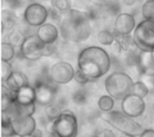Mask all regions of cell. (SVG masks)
Segmentation results:
<instances>
[{
	"label": "cell",
	"instance_id": "cell-26",
	"mask_svg": "<svg viewBox=\"0 0 154 137\" xmlns=\"http://www.w3.org/2000/svg\"><path fill=\"white\" fill-rule=\"evenodd\" d=\"M14 56V48L9 42H3L1 45V59L3 61H10Z\"/></svg>",
	"mask_w": 154,
	"mask_h": 137
},
{
	"label": "cell",
	"instance_id": "cell-32",
	"mask_svg": "<svg viewBox=\"0 0 154 137\" xmlns=\"http://www.w3.org/2000/svg\"><path fill=\"white\" fill-rule=\"evenodd\" d=\"M57 51V45L56 43H48L44 44L43 46V50H42V55L43 57H50L52 54H54Z\"/></svg>",
	"mask_w": 154,
	"mask_h": 137
},
{
	"label": "cell",
	"instance_id": "cell-13",
	"mask_svg": "<svg viewBox=\"0 0 154 137\" xmlns=\"http://www.w3.org/2000/svg\"><path fill=\"white\" fill-rule=\"evenodd\" d=\"M136 27V22L134 17L128 13H122L117 15L115 22V31L127 35L131 34Z\"/></svg>",
	"mask_w": 154,
	"mask_h": 137
},
{
	"label": "cell",
	"instance_id": "cell-19",
	"mask_svg": "<svg viewBox=\"0 0 154 137\" xmlns=\"http://www.w3.org/2000/svg\"><path fill=\"white\" fill-rule=\"evenodd\" d=\"M16 23V16L15 13L9 10L4 9L2 11V30H13Z\"/></svg>",
	"mask_w": 154,
	"mask_h": 137
},
{
	"label": "cell",
	"instance_id": "cell-14",
	"mask_svg": "<svg viewBox=\"0 0 154 137\" xmlns=\"http://www.w3.org/2000/svg\"><path fill=\"white\" fill-rule=\"evenodd\" d=\"M36 35L44 44H48L56 42L59 38L60 32L54 24L51 22H45L38 27Z\"/></svg>",
	"mask_w": 154,
	"mask_h": 137
},
{
	"label": "cell",
	"instance_id": "cell-8",
	"mask_svg": "<svg viewBox=\"0 0 154 137\" xmlns=\"http://www.w3.org/2000/svg\"><path fill=\"white\" fill-rule=\"evenodd\" d=\"M23 18L29 26L40 27L48 19V9L42 4L32 3L25 8Z\"/></svg>",
	"mask_w": 154,
	"mask_h": 137
},
{
	"label": "cell",
	"instance_id": "cell-3",
	"mask_svg": "<svg viewBox=\"0 0 154 137\" xmlns=\"http://www.w3.org/2000/svg\"><path fill=\"white\" fill-rule=\"evenodd\" d=\"M133 79L124 72H114L106 79L105 87L107 93L116 100H124L131 94Z\"/></svg>",
	"mask_w": 154,
	"mask_h": 137
},
{
	"label": "cell",
	"instance_id": "cell-28",
	"mask_svg": "<svg viewBox=\"0 0 154 137\" xmlns=\"http://www.w3.org/2000/svg\"><path fill=\"white\" fill-rule=\"evenodd\" d=\"M45 113L51 121H54L57 118L60 117V115L62 113V110L60 109V108L59 106L52 103V104L45 107Z\"/></svg>",
	"mask_w": 154,
	"mask_h": 137
},
{
	"label": "cell",
	"instance_id": "cell-9",
	"mask_svg": "<svg viewBox=\"0 0 154 137\" xmlns=\"http://www.w3.org/2000/svg\"><path fill=\"white\" fill-rule=\"evenodd\" d=\"M75 70L73 66L65 61L54 64L50 71V76L53 83L58 84H67L74 79Z\"/></svg>",
	"mask_w": 154,
	"mask_h": 137
},
{
	"label": "cell",
	"instance_id": "cell-33",
	"mask_svg": "<svg viewBox=\"0 0 154 137\" xmlns=\"http://www.w3.org/2000/svg\"><path fill=\"white\" fill-rule=\"evenodd\" d=\"M62 13L59 12L57 9L51 6V8L48 9V18H51L53 21H60V15Z\"/></svg>",
	"mask_w": 154,
	"mask_h": 137
},
{
	"label": "cell",
	"instance_id": "cell-2",
	"mask_svg": "<svg viewBox=\"0 0 154 137\" xmlns=\"http://www.w3.org/2000/svg\"><path fill=\"white\" fill-rule=\"evenodd\" d=\"M102 119L106 121L115 129L133 136H141L143 132V127L137 123L133 118L127 116L123 111H109L102 114Z\"/></svg>",
	"mask_w": 154,
	"mask_h": 137
},
{
	"label": "cell",
	"instance_id": "cell-35",
	"mask_svg": "<svg viewBox=\"0 0 154 137\" xmlns=\"http://www.w3.org/2000/svg\"><path fill=\"white\" fill-rule=\"evenodd\" d=\"M99 137H116V135L112 130L106 129L99 134Z\"/></svg>",
	"mask_w": 154,
	"mask_h": 137
},
{
	"label": "cell",
	"instance_id": "cell-17",
	"mask_svg": "<svg viewBox=\"0 0 154 137\" xmlns=\"http://www.w3.org/2000/svg\"><path fill=\"white\" fill-rule=\"evenodd\" d=\"M141 73L153 71L154 70V59L152 54L150 51H141L139 53L138 64H137Z\"/></svg>",
	"mask_w": 154,
	"mask_h": 137
},
{
	"label": "cell",
	"instance_id": "cell-24",
	"mask_svg": "<svg viewBox=\"0 0 154 137\" xmlns=\"http://www.w3.org/2000/svg\"><path fill=\"white\" fill-rule=\"evenodd\" d=\"M142 14L144 20L154 22V0H147L142 6Z\"/></svg>",
	"mask_w": 154,
	"mask_h": 137
},
{
	"label": "cell",
	"instance_id": "cell-20",
	"mask_svg": "<svg viewBox=\"0 0 154 137\" xmlns=\"http://www.w3.org/2000/svg\"><path fill=\"white\" fill-rule=\"evenodd\" d=\"M25 36L23 33L17 30H12V31L8 35V41L14 48H20L25 39Z\"/></svg>",
	"mask_w": 154,
	"mask_h": 137
},
{
	"label": "cell",
	"instance_id": "cell-18",
	"mask_svg": "<svg viewBox=\"0 0 154 137\" xmlns=\"http://www.w3.org/2000/svg\"><path fill=\"white\" fill-rule=\"evenodd\" d=\"M114 35H115V40H117L120 43L124 51H130V50H133L134 48H136L134 40V37L131 36V34L124 35V34H120L115 31Z\"/></svg>",
	"mask_w": 154,
	"mask_h": 137
},
{
	"label": "cell",
	"instance_id": "cell-22",
	"mask_svg": "<svg viewBox=\"0 0 154 137\" xmlns=\"http://www.w3.org/2000/svg\"><path fill=\"white\" fill-rule=\"evenodd\" d=\"M2 136L5 137H12L15 136L11 123V118L2 113Z\"/></svg>",
	"mask_w": 154,
	"mask_h": 137
},
{
	"label": "cell",
	"instance_id": "cell-10",
	"mask_svg": "<svg viewBox=\"0 0 154 137\" xmlns=\"http://www.w3.org/2000/svg\"><path fill=\"white\" fill-rule=\"evenodd\" d=\"M121 109L127 116L131 118H138L143 114L146 109V104L143 98L131 93L122 100Z\"/></svg>",
	"mask_w": 154,
	"mask_h": 137
},
{
	"label": "cell",
	"instance_id": "cell-23",
	"mask_svg": "<svg viewBox=\"0 0 154 137\" xmlns=\"http://www.w3.org/2000/svg\"><path fill=\"white\" fill-rule=\"evenodd\" d=\"M131 93L144 99L150 93V92H149V89L147 88V86L145 85V83L140 80V81H137V82L134 83Z\"/></svg>",
	"mask_w": 154,
	"mask_h": 137
},
{
	"label": "cell",
	"instance_id": "cell-30",
	"mask_svg": "<svg viewBox=\"0 0 154 137\" xmlns=\"http://www.w3.org/2000/svg\"><path fill=\"white\" fill-rule=\"evenodd\" d=\"M1 74H2V82L5 83V81L8 79V77L11 75V74L14 72L12 69V66L9 64L8 61H3L1 62Z\"/></svg>",
	"mask_w": 154,
	"mask_h": 137
},
{
	"label": "cell",
	"instance_id": "cell-5",
	"mask_svg": "<svg viewBox=\"0 0 154 137\" xmlns=\"http://www.w3.org/2000/svg\"><path fill=\"white\" fill-rule=\"evenodd\" d=\"M134 40L136 48L141 51L154 50V22L143 20L138 23L134 31Z\"/></svg>",
	"mask_w": 154,
	"mask_h": 137
},
{
	"label": "cell",
	"instance_id": "cell-4",
	"mask_svg": "<svg viewBox=\"0 0 154 137\" xmlns=\"http://www.w3.org/2000/svg\"><path fill=\"white\" fill-rule=\"evenodd\" d=\"M79 125L76 116L70 110H63L51 122V132L56 137H77Z\"/></svg>",
	"mask_w": 154,
	"mask_h": 137
},
{
	"label": "cell",
	"instance_id": "cell-12",
	"mask_svg": "<svg viewBox=\"0 0 154 137\" xmlns=\"http://www.w3.org/2000/svg\"><path fill=\"white\" fill-rule=\"evenodd\" d=\"M35 102L41 106L47 107L52 104L55 98V90L44 82H37L34 85Z\"/></svg>",
	"mask_w": 154,
	"mask_h": 137
},
{
	"label": "cell",
	"instance_id": "cell-37",
	"mask_svg": "<svg viewBox=\"0 0 154 137\" xmlns=\"http://www.w3.org/2000/svg\"><path fill=\"white\" fill-rule=\"evenodd\" d=\"M32 135L35 136L36 137H42V132L41 130H39V129H35L34 132L32 133Z\"/></svg>",
	"mask_w": 154,
	"mask_h": 137
},
{
	"label": "cell",
	"instance_id": "cell-29",
	"mask_svg": "<svg viewBox=\"0 0 154 137\" xmlns=\"http://www.w3.org/2000/svg\"><path fill=\"white\" fill-rule=\"evenodd\" d=\"M51 6L57 9L60 13H66L70 10L69 0H51Z\"/></svg>",
	"mask_w": 154,
	"mask_h": 137
},
{
	"label": "cell",
	"instance_id": "cell-25",
	"mask_svg": "<svg viewBox=\"0 0 154 137\" xmlns=\"http://www.w3.org/2000/svg\"><path fill=\"white\" fill-rule=\"evenodd\" d=\"M97 39L100 44L105 46H111L115 41V35L108 30L100 31L97 35Z\"/></svg>",
	"mask_w": 154,
	"mask_h": 137
},
{
	"label": "cell",
	"instance_id": "cell-31",
	"mask_svg": "<svg viewBox=\"0 0 154 137\" xmlns=\"http://www.w3.org/2000/svg\"><path fill=\"white\" fill-rule=\"evenodd\" d=\"M74 79L76 80V82L79 84H87L88 83H89L92 79L90 77H88L84 72H82L80 69H78L75 72V75H74Z\"/></svg>",
	"mask_w": 154,
	"mask_h": 137
},
{
	"label": "cell",
	"instance_id": "cell-27",
	"mask_svg": "<svg viewBox=\"0 0 154 137\" xmlns=\"http://www.w3.org/2000/svg\"><path fill=\"white\" fill-rule=\"evenodd\" d=\"M141 81L145 83L150 93H154V70L141 73Z\"/></svg>",
	"mask_w": 154,
	"mask_h": 137
},
{
	"label": "cell",
	"instance_id": "cell-11",
	"mask_svg": "<svg viewBox=\"0 0 154 137\" xmlns=\"http://www.w3.org/2000/svg\"><path fill=\"white\" fill-rule=\"evenodd\" d=\"M11 123L15 136L19 137L31 135L36 129V122L32 116L15 117L11 118Z\"/></svg>",
	"mask_w": 154,
	"mask_h": 137
},
{
	"label": "cell",
	"instance_id": "cell-7",
	"mask_svg": "<svg viewBox=\"0 0 154 137\" xmlns=\"http://www.w3.org/2000/svg\"><path fill=\"white\" fill-rule=\"evenodd\" d=\"M44 43L38 38L37 35L27 36L20 47V52L22 56L30 61L39 60L42 55Z\"/></svg>",
	"mask_w": 154,
	"mask_h": 137
},
{
	"label": "cell",
	"instance_id": "cell-39",
	"mask_svg": "<svg viewBox=\"0 0 154 137\" xmlns=\"http://www.w3.org/2000/svg\"><path fill=\"white\" fill-rule=\"evenodd\" d=\"M21 137H36L35 136H33L32 134H31V135H27V136H21Z\"/></svg>",
	"mask_w": 154,
	"mask_h": 137
},
{
	"label": "cell",
	"instance_id": "cell-38",
	"mask_svg": "<svg viewBox=\"0 0 154 137\" xmlns=\"http://www.w3.org/2000/svg\"><path fill=\"white\" fill-rule=\"evenodd\" d=\"M120 137H135V136L133 135H128V134H123Z\"/></svg>",
	"mask_w": 154,
	"mask_h": 137
},
{
	"label": "cell",
	"instance_id": "cell-16",
	"mask_svg": "<svg viewBox=\"0 0 154 137\" xmlns=\"http://www.w3.org/2000/svg\"><path fill=\"white\" fill-rule=\"evenodd\" d=\"M15 101L20 104H31L35 102V90L31 85L21 88L15 93ZM36 103V102H35Z\"/></svg>",
	"mask_w": 154,
	"mask_h": 137
},
{
	"label": "cell",
	"instance_id": "cell-21",
	"mask_svg": "<svg viewBox=\"0 0 154 137\" xmlns=\"http://www.w3.org/2000/svg\"><path fill=\"white\" fill-rule=\"evenodd\" d=\"M97 104H98V108L100 109V110H102L103 112H109L113 109L115 106V101H114V98L110 96L109 94L103 95L99 98Z\"/></svg>",
	"mask_w": 154,
	"mask_h": 137
},
{
	"label": "cell",
	"instance_id": "cell-34",
	"mask_svg": "<svg viewBox=\"0 0 154 137\" xmlns=\"http://www.w3.org/2000/svg\"><path fill=\"white\" fill-rule=\"evenodd\" d=\"M111 47V50L116 54H120L122 51H124V49H123V48H122V46L120 45V43L117 41V40H115L114 41V43L110 46Z\"/></svg>",
	"mask_w": 154,
	"mask_h": 137
},
{
	"label": "cell",
	"instance_id": "cell-40",
	"mask_svg": "<svg viewBox=\"0 0 154 137\" xmlns=\"http://www.w3.org/2000/svg\"><path fill=\"white\" fill-rule=\"evenodd\" d=\"M152 57H153V59H154V50L152 51Z\"/></svg>",
	"mask_w": 154,
	"mask_h": 137
},
{
	"label": "cell",
	"instance_id": "cell-1",
	"mask_svg": "<svg viewBox=\"0 0 154 137\" xmlns=\"http://www.w3.org/2000/svg\"><path fill=\"white\" fill-rule=\"evenodd\" d=\"M108 53L100 47L91 46L83 49L78 58V67L92 80L105 75L110 69Z\"/></svg>",
	"mask_w": 154,
	"mask_h": 137
},
{
	"label": "cell",
	"instance_id": "cell-6",
	"mask_svg": "<svg viewBox=\"0 0 154 137\" xmlns=\"http://www.w3.org/2000/svg\"><path fill=\"white\" fill-rule=\"evenodd\" d=\"M60 30L64 39H69L77 42L88 39L91 33L89 22H71L68 18L61 22Z\"/></svg>",
	"mask_w": 154,
	"mask_h": 137
},
{
	"label": "cell",
	"instance_id": "cell-15",
	"mask_svg": "<svg viewBox=\"0 0 154 137\" xmlns=\"http://www.w3.org/2000/svg\"><path fill=\"white\" fill-rule=\"evenodd\" d=\"M5 84L12 92L16 93L21 88L28 85L29 81L24 74L21 72L14 71L11 74V75L8 77V79L5 81Z\"/></svg>",
	"mask_w": 154,
	"mask_h": 137
},
{
	"label": "cell",
	"instance_id": "cell-36",
	"mask_svg": "<svg viewBox=\"0 0 154 137\" xmlns=\"http://www.w3.org/2000/svg\"><path fill=\"white\" fill-rule=\"evenodd\" d=\"M140 137H154L153 129H144Z\"/></svg>",
	"mask_w": 154,
	"mask_h": 137
}]
</instances>
